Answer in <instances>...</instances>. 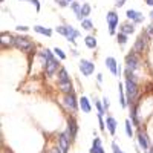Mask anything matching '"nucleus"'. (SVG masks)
Wrapping results in <instances>:
<instances>
[{
    "instance_id": "obj_28",
    "label": "nucleus",
    "mask_w": 153,
    "mask_h": 153,
    "mask_svg": "<svg viewBox=\"0 0 153 153\" xmlns=\"http://www.w3.org/2000/svg\"><path fill=\"white\" fill-rule=\"evenodd\" d=\"M89 14H91V5H89V3L81 5V16H83V19L87 17Z\"/></svg>"
},
{
    "instance_id": "obj_26",
    "label": "nucleus",
    "mask_w": 153,
    "mask_h": 153,
    "mask_svg": "<svg viewBox=\"0 0 153 153\" xmlns=\"http://www.w3.org/2000/svg\"><path fill=\"white\" fill-rule=\"evenodd\" d=\"M81 28H83V29H86V31H91V29L94 28V23H92V20L84 19V20L81 22Z\"/></svg>"
},
{
    "instance_id": "obj_13",
    "label": "nucleus",
    "mask_w": 153,
    "mask_h": 153,
    "mask_svg": "<svg viewBox=\"0 0 153 153\" xmlns=\"http://www.w3.org/2000/svg\"><path fill=\"white\" fill-rule=\"evenodd\" d=\"M126 17L129 19V20H133L135 23H141L144 20V16L141 14V12H138L136 9H129L126 12Z\"/></svg>"
},
{
    "instance_id": "obj_5",
    "label": "nucleus",
    "mask_w": 153,
    "mask_h": 153,
    "mask_svg": "<svg viewBox=\"0 0 153 153\" xmlns=\"http://www.w3.org/2000/svg\"><path fill=\"white\" fill-rule=\"evenodd\" d=\"M147 37L149 35L144 32V34H141V35L136 38V42L133 45V52L139 54V52H144V51L147 49Z\"/></svg>"
},
{
    "instance_id": "obj_12",
    "label": "nucleus",
    "mask_w": 153,
    "mask_h": 153,
    "mask_svg": "<svg viewBox=\"0 0 153 153\" xmlns=\"http://www.w3.org/2000/svg\"><path fill=\"white\" fill-rule=\"evenodd\" d=\"M66 132L71 135L72 139L76 136V132H78V126H76V121H75L74 117H69V118H68V130H66Z\"/></svg>"
},
{
    "instance_id": "obj_24",
    "label": "nucleus",
    "mask_w": 153,
    "mask_h": 153,
    "mask_svg": "<svg viewBox=\"0 0 153 153\" xmlns=\"http://www.w3.org/2000/svg\"><path fill=\"white\" fill-rule=\"evenodd\" d=\"M120 103H121L123 107L127 106V97L124 95V87H123V84H120Z\"/></svg>"
},
{
    "instance_id": "obj_41",
    "label": "nucleus",
    "mask_w": 153,
    "mask_h": 153,
    "mask_svg": "<svg viewBox=\"0 0 153 153\" xmlns=\"http://www.w3.org/2000/svg\"><path fill=\"white\" fill-rule=\"evenodd\" d=\"M150 19L153 20V9H152V12H150Z\"/></svg>"
},
{
    "instance_id": "obj_35",
    "label": "nucleus",
    "mask_w": 153,
    "mask_h": 153,
    "mask_svg": "<svg viewBox=\"0 0 153 153\" xmlns=\"http://www.w3.org/2000/svg\"><path fill=\"white\" fill-rule=\"evenodd\" d=\"M98 121H100V129L104 130V121H103V117H101V115H98Z\"/></svg>"
},
{
    "instance_id": "obj_32",
    "label": "nucleus",
    "mask_w": 153,
    "mask_h": 153,
    "mask_svg": "<svg viewBox=\"0 0 153 153\" xmlns=\"http://www.w3.org/2000/svg\"><path fill=\"white\" fill-rule=\"evenodd\" d=\"M57 3H58L60 6H63V8H65V6H69V5H72L74 2H72V0H57Z\"/></svg>"
},
{
    "instance_id": "obj_22",
    "label": "nucleus",
    "mask_w": 153,
    "mask_h": 153,
    "mask_svg": "<svg viewBox=\"0 0 153 153\" xmlns=\"http://www.w3.org/2000/svg\"><path fill=\"white\" fill-rule=\"evenodd\" d=\"M84 43L89 49H95L97 48V38L92 35H87V37H84Z\"/></svg>"
},
{
    "instance_id": "obj_27",
    "label": "nucleus",
    "mask_w": 153,
    "mask_h": 153,
    "mask_svg": "<svg viewBox=\"0 0 153 153\" xmlns=\"http://www.w3.org/2000/svg\"><path fill=\"white\" fill-rule=\"evenodd\" d=\"M117 40H118L120 45H126L127 40H129V35H126V34H123V32H118V34H117Z\"/></svg>"
},
{
    "instance_id": "obj_9",
    "label": "nucleus",
    "mask_w": 153,
    "mask_h": 153,
    "mask_svg": "<svg viewBox=\"0 0 153 153\" xmlns=\"http://www.w3.org/2000/svg\"><path fill=\"white\" fill-rule=\"evenodd\" d=\"M136 138H138V144L141 146V149H143V150L149 152V150L152 149V147H150V141H149V136L146 135V132L139 130V132H138V135H136Z\"/></svg>"
},
{
    "instance_id": "obj_3",
    "label": "nucleus",
    "mask_w": 153,
    "mask_h": 153,
    "mask_svg": "<svg viewBox=\"0 0 153 153\" xmlns=\"http://www.w3.org/2000/svg\"><path fill=\"white\" fill-rule=\"evenodd\" d=\"M126 68L129 69V71H136L138 68H139V55L136 54V52H129L127 54V57H126Z\"/></svg>"
},
{
    "instance_id": "obj_6",
    "label": "nucleus",
    "mask_w": 153,
    "mask_h": 153,
    "mask_svg": "<svg viewBox=\"0 0 153 153\" xmlns=\"http://www.w3.org/2000/svg\"><path fill=\"white\" fill-rule=\"evenodd\" d=\"M80 71L84 76H89V75H92L95 72V65L91 60L83 58V60H80Z\"/></svg>"
},
{
    "instance_id": "obj_39",
    "label": "nucleus",
    "mask_w": 153,
    "mask_h": 153,
    "mask_svg": "<svg viewBox=\"0 0 153 153\" xmlns=\"http://www.w3.org/2000/svg\"><path fill=\"white\" fill-rule=\"evenodd\" d=\"M97 80H98V83H101V81H103V75L98 74V75H97Z\"/></svg>"
},
{
    "instance_id": "obj_21",
    "label": "nucleus",
    "mask_w": 153,
    "mask_h": 153,
    "mask_svg": "<svg viewBox=\"0 0 153 153\" xmlns=\"http://www.w3.org/2000/svg\"><path fill=\"white\" fill-rule=\"evenodd\" d=\"M14 46V37L9 34H2V46Z\"/></svg>"
},
{
    "instance_id": "obj_20",
    "label": "nucleus",
    "mask_w": 153,
    "mask_h": 153,
    "mask_svg": "<svg viewBox=\"0 0 153 153\" xmlns=\"http://www.w3.org/2000/svg\"><path fill=\"white\" fill-rule=\"evenodd\" d=\"M71 8H72L74 12H75V17L83 22L84 19H83V16H81V6H80V3H78V2H74V3L71 5Z\"/></svg>"
},
{
    "instance_id": "obj_10",
    "label": "nucleus",
    "mask_w": 153,
    "mask_h": 153,
    "mask_svg": "<svg viewBox=\"0 0 153 153\" xmlns=\"http://www.w3.org/2000/svg\"><path fill=\"white\" fill-rule=\"evenodd\" d=\"M106 66H107V68L110 69L112 75H115V76H118V75H121L120 66H118V63H117V60H115L113 57H107V58H106Z\"/></svg>"
},
{
    "instance_id": "obj_17",
    "label": "nucleus",
    "mask_w": 153,
    "mask_h": 153,
    "mask_svg": "<svg viewBox=\"0 0 153 153\" xmlns=\"http://www.w3.org/2000/svg\"><path fill=\"white\" fill-rule=\"evenodd\" d=\"M80 109H81L84 113H89V112L92 110V106H91V103H89L87 97H81V98H80Z\"/></svg>"
},
{
    "instance_id": "obj_34",
    "label": "nucleus",
    "mask_w": 153,
    "mask_h": 153,
    "mask_svg": "<svg viewBox=\"0 0 153 153\" xmlns=\"http://www.w3.org/2000/svg\"><path fill=\"white\" fill-rule=\"evenodd\" d=\"M146 34H147L149 37H153V23H152L150 26H149V28L146 29Z\"/></svg>"
},
{
    "instance_id": "obj_25",
    "label": "nucleus",
    "mask_w": 153,
    "mask_h": 153,
    "mask_svg": "<svg viewBox=\"0 0 153 153\" xmlns=\"http://www.w3.org/2000/svg\"><path fill=\"white\" fill-rule=\"evenodd\" d=\"M126 133H127V136H129V138H132V136H133V127H132V120H129V118L126 120Z\"/></svg>"
},
{
    "instance_id": "obj_23",
    "label": "nucleus",
    "mask_w": 153,
    "mask_h": 153,
    "mask_svg": "<svg viewBox=\"0 0 153 153\" xmlns=\"http://www.w3.org/2000/svg\"><path fill=\"white\" fill-rule=\"evenodd\" d=\"M58 81H71L66 68H60V71H58Z\"/></svg>"
},
{
    "instance_id": "obj_4",
    "label": "nucleus",
    "mask_w": 153,
    "mask_h": 153,
    "mask_svg": "<svg viewBox=\"0 0 153 153\" xmlns=\"http://www.w3.org/2000/svg\"><path fill=\"white\" fill-rule=\"evenodd\" d=\"M45 71H46V75H48V76H54L55 72L60 71V68H58V60H57L55 57L49 58V60L45 63Z\"/></svg>"
},
{
    "instance_id": "obj_15",
    "label": "nucleus",
    "mask_w": 153,
    "mask_h": 153,
    "mask_svg": "<svg viewBox=\"0 0 153 153\" xmlns=\"http://www.w3.org/2000/svg\"><path fill=\"white\" fill-rule=\"evenodd\" d=\"M117 126H118V123H117V120H115L113 117H107L106 118V127L109 129L110 135H115V132H117Z\"/></svg>"
},
{
    "instance_id": "obj_37",
    "label": "nucleus",
    "mask_w": 153,
    "mask_h": 153,
    "mask_svg": "<svg viewBox=\"0 0 153 153\" xmlns=\"http://www.w3.org/2000/svg\"><path fill=\"white\" fill-rule=\"evenodd\" d=\"M103 106H104V109H106V110H107V109H109V100H107V98H106V97H104V98H103Z\"/></svg>"
},
{
    "instance_id": "obj_8",
    "label": "nucleus",
    "mask_w": 153,
    "mask_h": 153,
    "mask_svg": "<svg viewBox=\"0 0 153 153\" xmlns=\"http://www.w3.org/2000/svg\"><path fill=\"white\" fill-rule=\"evenodd\" d=\"M71 135L68 133V132H65V133H61L60 135V139H58V150H60V153H68V150H69V141H71Z\"/></svg>"
},
{
    "instance_id": "obj_42",
    "label": "nucleus",
    "mask_w": 153,
    "mask_h": 153,
    "mask_svg": "<svg viewBox=\"0 0 153 153\" xmlns=\"http://www.w3.org/2000/svg\"><path fill=\"white\" fill-rule=\"evenodd\" d=\"M147 153H153V147H152V149H150V150H149Z\"/></svg>"
},
{
    "instance_id": "obj_7",
    "label": "nucleus",
    "mask_w": 153,
    "mask_h": 153,
    "mask_svg": "<svg viewBox=\"0 0 153 153\" xmlns=\"http://www.w3.org/2000/svg\"><path fill=\"white\" fill-rule=\"evenodd\" d=\"M106 19H107V25H109V34L113 35L115 29H117V25H118V14L115 11H109Z\"/></svg>"
},
{
    "instance_id": "obj_36",
    "label": "nucleus",
    "mask_w": 153,
    "mask_h": 153,
    "mask_svg": "<svg viewBox=\"0 0 153 153\" xmlns=\"http://www.w3.org/2000/svg\"><path fill=\"white\" fill-rule=\"evenodd\" d=\"M124 3H126V0H115V5H117V8H121Z\"/></svg>"
},
{
    "instance_id": "obj_30",
    "label": "nucleus",
    "mask_w": 153,
    "mask_h": 153,
    "mask_svg": "<svg viewBox=\"0 0 153 153\" xmlns=\"http://www.w3.org/2000/svg\"><path fill=\"white\" fill-rule=\"evenodd\" d=\"M54 54H55V55H58V58H60V60H65V58H66V54L63 52V51H61L60 48H55V49H54Z\"/></svg>"
},
{
    "instance_id": "obj_31",
    "label": "nucleus",
    "mask_w": 153,
    "mask_h": 153,
    "mask_svg": "<svg viewBox=\"0 0 153 153\" xmlns=\"http://www.w3.org/2000/svg\"><path fill=\"white\" fill-rule=\"evenodd\" d=\"M20 2H29V3H32L35 6V11L37 12L40 11V2H38V0H20Z\"/></svg>"
},
{
    "instance_id": "obj_43",
    "label": "nucleus",
    "mask_w": 153,
    "mask_h": 153,
    "mask_svg": "<svg viewBox=\"0 0 153 153\" xmlns=\"http://www.w3.org/2000/svg\"><path fill=\"white\" fill-rule=\"evenodd\" d=\"M2 2H3V0H2Z\"/></svg>"
},
{
    "instance_id": "obj_1",
    "label": "nucleus",
    "mask_w": 153,
    "mask_h": 153,
    "mask_svg": "<svg viewBox=\"0 0 153 153\" xmlns=\"http://www.w3.org/2000/svg\"><path fill=\"white\" fill-rule=\"evenodd\" d=\"M57 32H58V34H61V35L65 37L68 42H71V43H75V38H76V37H80V32L76 31V29H74V28L71 26V25L58 26V28H57Z\"/></svg>"
},
{
    "instance_id": "obj_19",
    "label": "nucleus",
    "mask_w": 153,
    "mask_h": 153,
    "mask_svg": "<svg viewBox=\"0 0 153 153\" xmlns=\"http://www.w3.org/2000/svg\"><path fill=\"white\" fill-rule=\"evenodd\" d=\"M120 29H121L120 32H123V34H126V35H129V34L135 32V26H133L132 23H124V25H121Z\"/></svg>"
},
{
    "instance_id": "obj_29",
    "label": "nucleus",
    "mask_w": 153,
    "mask_h": 153,
    "mask_svg": "<svg viewBox=\"0 0 153 153\" xmlns=\"http://www.w3.org/2000/svg\"><path fill=\"white\" fill-rule=\"evenodd\" d=\"M95 106H97V110H98V115H101V117H103V113L106 112V109H104V106H103V103H101V101H98V100H95Z\"/></svg>"
},
{
    "instance_id": "obj_18",
    "label": "nucleus",
    "mask_w": 153,
    "mask_h": 153,
    "mask_svg": "<svg viewBox=\"0 0 153 153\" xmlns=\"http://www.w3.org/2000/svg\"><path fill=\"white\" fill-rule=\"evenodd\" d=\"M34 31L38 32V34H43V35H46V37H51V35H52V29L45 28V26H40V25H35V26H34Z\"/></svg>"
},
{
    "instance_id": "obj_40",
    "label": "nucleus",
    "mask_w": 153,
    "mask_h": 153,
    "mask_svg": "<svg viewBox=\"0 0 153 153\" xmlns=\"http://www.w3.org/2000/svg\"><path fill=\"white\" fill-rule=\"evenodd\" d=\"M146 2V5H149V6H153V0H144Z\"/></svg>"
},
{
    "instance_id": "obj_38",
    "label": "nucleus",
    "mask_w": 153,
    "mask_h": 153,
    "mask_svg": "<svg viewBox=\"0 0 153 153\" xmlns=\"http://www.w3.org/2000/svg\"><path fill=\"white\" fill-rule=\"evenodd\" d=\"M28 26H17V31H28Z\"/></svg>"
},
{
    "instance_id": "obj_33",
    "label": "nucleus",
    "mask_w": 153,
    "mask_h": 153,
    "mask_svg": "<svg viewBox=\"0 0 153 153\" xmlns=\"http://www.w3.org/2000/svg\"><path fill=\"white\" fill-rule=\"evenodd\" d=\"M112 152H113V153H124V152L120 149V146H118L117 143H115V141L112 143Z\"/></svg>"
},
{
    "instance_id": "obj_14",
    "label": "nucleus",
    "mask_w": 153,
    "mask_h": 153,
    "mask_svg": "<svg viewBox=\"0 0 153 153\" xmlns=\"http://www.w3.org/2000/svg\"><path fill=\"white\" fill-rule=\"evenodd\" d=\"M89 153H106L103 146H101V139L100 138H95L94 143H92V147L89 150Z\"/></svg>"
},
{
    "instance_id": "obj_11",
    "label": "nucleus",
    "mask_w": 153,
    "mask_h": 153,
    "mask_svg": "<svg viewBox=\"0 0 153 153\" xmlns=\"http://www.w3.org/2000/svg\"><path fill=\"white\" fill-rule=\"evenodd\" d=\"M63 104H65L68 109H71V110H76V98H75V95L74 94H69V95H65L63 97Z\"/></svg>"
},
{
    "instance_id": "obj_2",
    "label": "nucleus",
    "mask_w": 153,
    "mask_h": 153,
    "mask_svg": "<svg viewBox=\"0 0 153 153\" xmlns=\"http://www.w3.org/2000/svg\"><path fill=\"white\" fill-rule=\"evenodd\" d=\"M14 46L19 48L20 51H23V52H29V51H32L34 45L31 40H28L26 37H14Z\"/></svg>"
},
{
    "instance_id": "obj_16",
    "label": "nucleus",
    "mask_w": 153,
    "mask_h": 153,
    "mask_svg": "<svg viewBox=\"0 0 153 153\" xmlns=\"http://www.w3.org/2000/svg\"><path fill=\"white\" fill-rule=\"evenodd\" d=\"M58 89L65 95H69V94H72V83L71 81H58Z\"/></svg>"
}]
</instances>
